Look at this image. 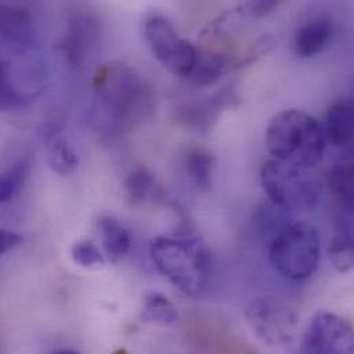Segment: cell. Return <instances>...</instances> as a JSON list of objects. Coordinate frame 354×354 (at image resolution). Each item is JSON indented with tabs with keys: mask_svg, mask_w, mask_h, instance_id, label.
Returning <instances> with one entry per match:
<instances>
[{
	"mask_svg": "<svg viewBox=\"0 0 354 354\" xmlns=\"http://www.w3.org/2000/svg\"><path fill=\"white\" fill-rule=\"evenodd\" d=\"M93 88L91 122L105 138L130 133L153 112L151 87L126 64L100 66L93 77Z\"/></svg>",
	"mask_w": 354,
	"mask_h": 354,
	"instance_id": "cell-1",
	"label": "cell"
},
{
	"mask_svg": "<svg viewBox=\"0 0 354 354\" xmlns=\"http://www.w3.org/2000/svg\"><path fill=\"white\" fill-rule=\"evenodd\" d=\"M151 257L158 270L178 290L192 298L204 294L209 277V254L194 234L159 236L151 244Z\"/></svg>",
	"mask_w": 354,
	"mask_h": 354,
	"instance_id": "cell-2",
	"label": "cell"
},
{
	"mask_svg": "<svg viewBox=\"0 0 354 354\" xmlns=\"http://www.w3.org/2000/svg\"><path fill=\"white\" fill-rule=\"evenodd\" d=\"M266 145L273 159L309 170L323 159L327 141L317 119L304 111L288 109L270 120Z\"/></svg>",
	"mask_w": 354,
	"mask_h": 354,
	"instance_id": "cell-3",
	"label": "cell"
},
{
	"mask_svg": "<svg viewBox=\"0 0 354 354\" xmlns=\"http://www.w3.org/2000/svg\"><path fill=\"white\" fill-rule=\"evenodd\" d=\"M269 259L286 279L301 281L312 277L322 259V236L317 227L306 221L287 223L273 234Z\"/></svg>",
	"mask_w": 354,
	"mask_h": 354,
	"instance_id": "cell-4",
	"label": "cell"
},
{
	"mask_svg": "<svg viewBox=\"0 0 354 354\" xmlns=\"http://www.w3.org/2000/svg\"><path fill=\"white\" fill-rule=\"evenodd\" d=\"M261 185L272 204L286 212L313 209L322 197V183L317 178L276 159L263 163Z\"/></svg>",
	"mask_w": 354,
	"mask_h": 354,
	"instance_id": "cell-5",
	"label": "cell"
},
{
	"mask_svg": "<svg viewBox=\"0 0 354 354\" xmlns=\"http://www.w3.org/2000/svg\"><path fill=\"white\" fill-rule=\"evenodd\" d=\"M145 37L153 57L178 77H190L198 58L192 43L179 36L174 25L160 15H152L145 22Z\"/></svg>",
	"mask_w": 354,
	"mask_h": 354,
	"instance_id": "cell-6",
	"label": "cell"
},
{
	"mask_svg": "<svg viewBox=\"0 0 354 354\" xmlns=\"http://www.w3.org/2000/svg\"><path fill=\"white\" fill-rule=\"evenodd\" d=\"M245 319L252 333L269 346L290 344L298 327L297 313L286 304L269 297L251 301Z\"/></svg>",
	"mask_w": 354,
	"mask_h": 354,
	"instance_id": "cell-7",
	"label": "cell"
},
{
	"mask_svg": "<svg viewBox=\"0 0 354 354\" xmlns=\"http://www.w3.org/2000/svg\"><path fill=\"white\" fill-rule=\"evenodd\" d=\"M301 351L306 354L353 353V327L335 313L320 312L310 320Z\"/></svg>",
	"mask_w": 354,
	"mask_h": 354,
	"instance_id": "cell-8",
	"label": "cell"
},
{
	"mask_svg": "<svg viewBox=\"0 0 354 354\" xmlns=\"http://www.w3.org/2000/svg\"><path fill=\"white\" fill-rule=\"evenodd\" d=\"M100 25L94 15L76 11L66 22L61 41L62 55L69 68L80 71L84 68L90 54L97 46Z\"/></svg>",
	"mask_w": 354,
	"mask_h": 354,
	"instance_id": "cell-9",
	"label": "cell"
},
{
	"mask_svg": "<svg viewBox=\"0 0 354 354\" xmlns=\"http://www.w3.org/2000/svg\"><path fill=\"white\" fill-rule=\"evenodd\" d=\"M36 40V19L32 10L17 1L0 0V46L25 53Z\"/></svg>",
	"mask_w": 354,
	"mask_h": 354,
	"instance_id": "cell-10",
	"label": "cell"
},
{
	"mask_svg": "<svg viewBox=\"0 0 354 354\" xmlns=\"http://www.w3.org/2000/svg\"><path fill=\"white\" fill-rule=\"evenodd\" d=\"M330 259L339 273H348L353 268V207L338 204L335 216V233L328 247Z\"/></svg>",
	"mask_w": 354,
	"mask_h": 354,
	"instance_id": "cell-11",
	"label": "cell"
},
{
	"mask_svg": "<svg viewBox=\"0 0 354 354\" xmlns=\"http://www.w3.org/2000/svg\"><path fill=\"white\" fill-rule=\"evenodd\" d=\"M334 37V24L328 18H317L299 26L292 39L294 53L301 58H312L324 53Z\"/></svg>",
	"mask_w": 354,
	"mask_h": 354,
	"instance_id": "cell-12",
	"label": "cell"
},
{
	"mask_svg": "<svg viewBox=\"0 0 354 354\" xmlns=\"http://www.w3.org/2000/svg\"><path fill=\"white\" fill-rule=\"evenodd\" d=\"M239 100L236 91L230 87L216 93L212 98H208L207 102L193 105L183 112V120L190 127L207 133L211 130V126L216 122L219 113L223 109L234 106V102Z\"/></svg>",
	"mask_w": 354,
	"mask_h": 354,
	"instance_id": "cell-13",
	"label": "cell"
},
{
	"mask_svg": "<svg viewBox=\"0 0 354 354\" xmlns=\"http://www.w3.org/2000/svg\"><path fill=\"white\" fill-rule=\"evenodd\" d=\"M354 111L351 101L333 104L326 115V141L335 148H348L353 141Z\"/></svg>",
	"mask_w": 354,
	"mask_h": 354,
	"instance_id": "cell-14",
	"label": "cell"
},
{
	"mask_svg": "<svg viewBox=\"0 0 354 354\" xmlns=\"http://www.w3.org/2000/svg\"><path fill=\"white\" fill-rule=\"evenodd\" d=\"M97 229L102 241L106 258L112 263L120 262L130 251L131 239L129 230L113 216H101L97 222Z\"/></svg>",
	"mask_w": 354,
	"mask_h": 354,
	"instance_id": "cell-15",
	"label": "cell"
},
{
	"mask_svg": "<svg viewBox=\"0 0 354 354\" xmlns=\"http://www.w3.org/2000/svg\"><path fill=\"white\" fill-rule=\"evenodd\" d=\"M126 192L134 203L162 201L165 192L156 177L145 167H137L129 173L124 182Z\"/></svg>",
	"mask_w": 354,
	"mask_h": 354,
	"instance_id": "cell-16",
	"label": "cell"
},
{
	"mask_svg": "<svg viewBox=\"0 0 354 354\" xmlns=\"http://www.w3.org/2000/svg\"><path fill=\"white\" fill-rule=\"evenodd\" d=\"M214 170L212 155L201 148H194L186 152L183 159V171L189 183L198 192H205L211 186Z\"/></svg>",
	"mask_w": 354,
	"mask_h": 354,
	"instance_id": "cell-17",
	"label": "cell"
},
{
	"mask_svg": "<svg viewBox=\"0 0 354 354\" xmlns=\"http://www.w3.org/2000/svg\"><path fill=\"white\" fill-rule=\"evenodd\" d=\"M142 317L159 327H171L178 322L174 304L159 291H148L142 299Z\"/></svg>",
	"mask_w": 354,
	"mask_h": 354,
	"instance_id": "cell-18",
	"label": "cell"
},
{
	"mask_svg": "<svg viewBox=\"0 0 354 354\" xmlns=\"http://www.w3.org/2000/svg\"><path fill=\"white\" fill-rule=\"evenodd\" d=\"M50 167L59 176L72 174L79 166V158L71 144L54 130L46 136Z\"/></svg>",
	"mask_w": 354,
	"mask_h": 354,
	"instance_id": "cell-19",
	"label": "cell"
},
{
	"mask_svg": "<svg viewBox=\"0 0 354 354\" xmlns=\"http://www.w3.org/2000/svg\"><path fill=\"white\" fill-rule=\"evenodd\" d=\"M29 101L30 97L17 87L11 65L0 59V112L22 111Z\"/></svg>",
	"mask_w": 354,
	"mask_h": 354,
	"instance_id": "cell-20",
	"label": "cell"
},
{
	"mask_svg": "<svg viewBox=\"0 0 354 354\" xmlns=\"http://www.w3.org/2000/svg\"><path fill=\"white\" fill-rule=\"evenodd\" d=\"M328 186L338 204L353 207V163L351 159L337 163L330 170Z\"/></svg>",
	"mask_w": 354,
	"mask_h": 354,
	"instance_id": "cell-21",
	"label": "cell"
},
{
	"mask_svg": "<svg viewBox=\"0 0 354 354\" xmlns=\"http://www.w3.org/2000/svg\"><path fill=\"white\" fill-rule=\"evenodd\" d=\"M28 174L25 163L15 165L11 170L0 174V204L10 201L24 185Z\"/></svg>",
	"mask_w": 354,
	"mask_h": 354,
	"instance_id": "cell-22",
	"label": "cell"
},
{
	"mask_svg": "<svg viewBox=\"0 0 354 354\" xmlns=\"http://www.w3.org/2000/svg\"><path fill=\"white\" fill-rule=\"evenodd\" d=\"M71 257L73 262L82 268L101 266L105 262L104 254L97 248V245L88 240H79L72 245Z\"/></svg>",
	"mask_w": 354,
	"mask_h": 354,
	"instance_id": "cell-23",
	"label": "cell"
},
{
	"mask_svg": "<svg viewBox=\"0 0 354 354\" xmlns=\"http://www.w3.org/2000/svg\"><path fill=\"white\" fill-rule=\"evenodd\" d=\"M281 0H250L247 4V10L250 15L255 18H262L272 14Z\"/></svg>",
	"mask_w": 354,
	"mask_h": 354,
	"instance_id": "cell-24",
	"label": "cell"
},
{
	"mask_svg": "<svg viewBox=\"0 0 354 354\" xmlns=\"http://www.w3.org/2000/svg\"><path fill=\"white\" fill-rule=\"evenodd\" d=\"M21 243L22 237L18 233L7 229H0V257L18 247Z\"/></svg>",
	"mask_w": 354,
	"mask_h": 354,
	"instance_id": "cell-25",
	"label": "cell"
}]
</instances>
